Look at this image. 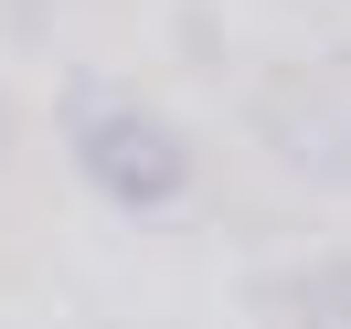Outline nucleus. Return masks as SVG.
<instances>
[{
  "label": "nucleus",
  "instance_id": "f257e3e1",
  "mask_svg": "<svg viewBox=\"0 0 351 329\" xmlns=\"http://www.w3.org/2000/svg\"><path fill=\"white\" fill-rule=\"evenodd\" d=\"M64 128H75V170H86L117 213H171V202L192 192V149H181V128H171L160 107H138V96H75Z\"/></svg>",
  "mask_w": 351,
  "mask_h": 329
}]
</instances>
